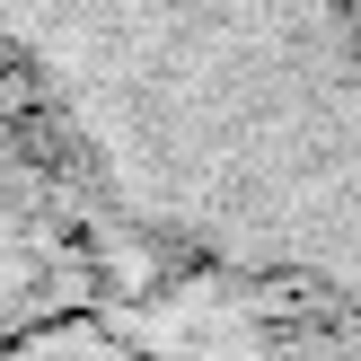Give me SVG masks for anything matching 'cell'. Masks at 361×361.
Masks as SVG:
<instances>
[{
	"mask_svg": "<svg viewBox=\"0 0 361 361\" xmlns=\"http://www.w3.org/2000/svg\"><path fill=\"white\" fill-rule=\"evenodd\" d=\"M88 309H115V274H106L80 203L62 194L53 159L35 150L27 115L0 88V353Z\"/></svg>",
	"mask_w": 361,
	"mask_h": 361,
	"instance_id": "obj_2",
	"label": "cell"
},
{
	"mask_svg": "<svg viewBox=\"0 0 361 361\" xmlns=\"http://www.w3.org/2000/svg\"><path fill=\"white\" fill-rule=\"evenodd\" d=\"M0 361H176V353L150 326V309H88V317H62V326L9 344Z\"/></svg>",
	"mask_w": 361,
	"mask_h": 361,
	"instance_id": "obj_3",
	"label": "cell"
},
{
	"mask_svg": "<svg viewBox=\"0 0 361 361\" xmlns=\"http://www.w3.org/2000/svg\"><path fill=\"white\" fill-rule=\"evenodd\" d=\"M0 88L115 309L221 291L361 335V0H0Z\"/></svg>",
	"mask_w": 361,
	"mask_h": 361,
	"instance_id": "obj_1",
	"label": "cell"
}]
</instances>
